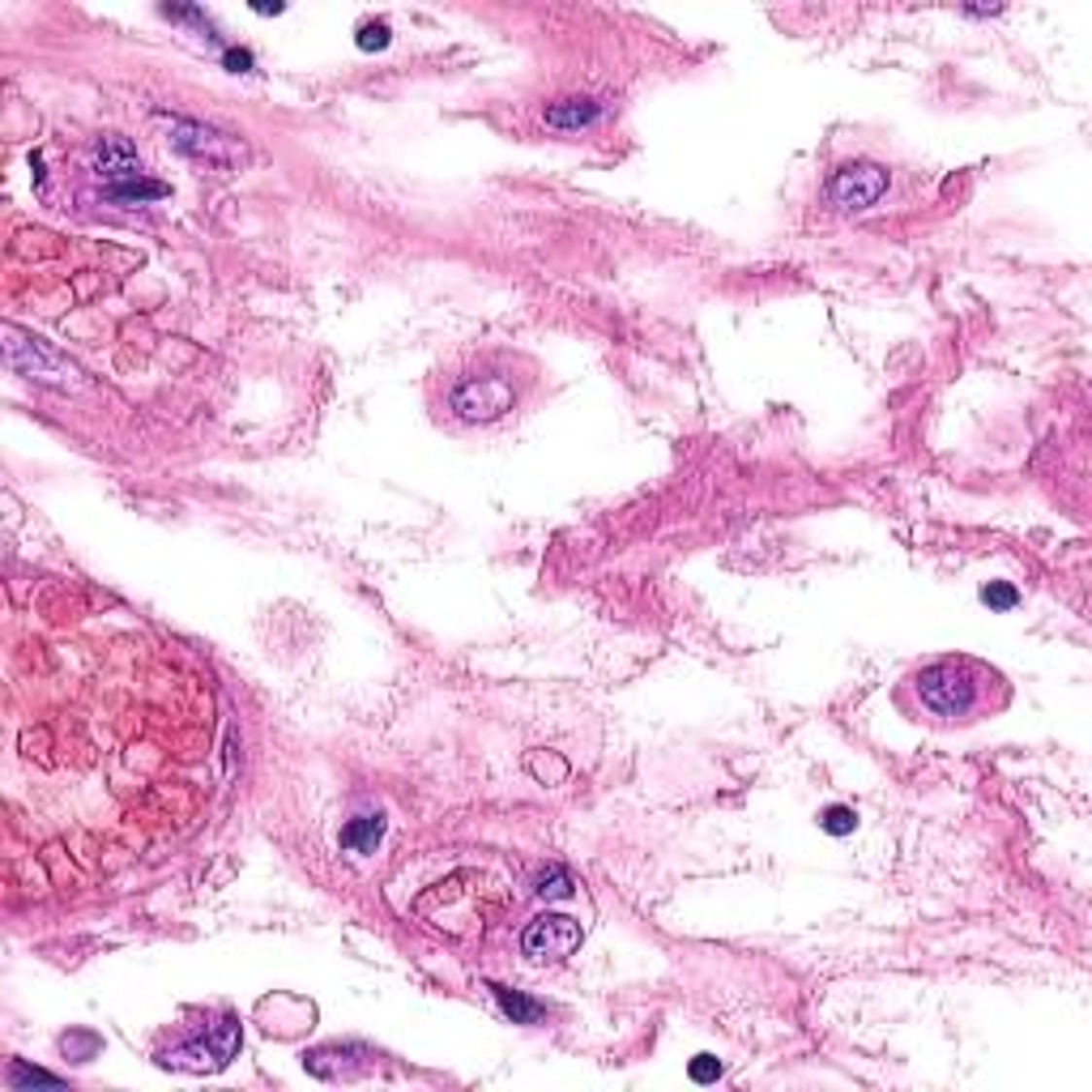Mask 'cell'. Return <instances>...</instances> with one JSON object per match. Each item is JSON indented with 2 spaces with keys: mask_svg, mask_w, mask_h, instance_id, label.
Here are the masks:
<instances>
[{
  "mask_svg": "<svg viewBox=\"0 0 1092 1092\" xmlns=\"http://www.w3.org/2000/svg\"><path fill=\"white\" fill-rule=\"evenodd\" d=\"M717 1075H722V1063H717L713 1054H700L696 1063H691V1079H696V1084H713Z\"/></svg>",
  "mask_w": 1092,
  "mask_h": 1092,
  "instance_id": "cell-13",
  "label": "cell"
},
{
  "mask_svg": "<svg viewBox=\"0 0 1092 1092\" xmlns=\"http://www.w3.org/2000/svg\"><path fill=\"white\" fill-rule=\"evenodd\" d=\"M1011 704V683L990 661L969 653H947L922 661L900 683V709L913 713V722L931 725H973L1003 713Z\"/></svg>",
  "mask_w": 1092,
  "mask_h": 1092,
  "instance_id": "cell-1",
  "label": "cell"
},
{
  "mask_svg": "<svg viewBox=\"0 0 1092 1092\" xmlns=\"http://www.w3.org/2000/svg\"><path fill=\"white\" fill-rule=\"evenodd\" d=\"M235 1050H239V1024H235V1016H223L218 1024H209L205 1037L171 1050L162 1063L189 1067V1072H218V1067H227L235 1058Z\"/></svg>",
  "mask_w": 1092,
  "mask_h": 1092,
  "instance_id": "cell-5",
  "label": "cell"
},
{
  "mask_svg": "<svg viewBox=\"0 0 1092 1092\" xmlns=\"http://www.w3.org/2000/svg\"><path fill=\"white\" fill-rule=\"evenodd\" d=\"M227 64H230V69H235V73H248L252 56H248V52H227Z\"/></svg>",
  "mask_w": 1092,
  "mask_h": 1092,
  "instance_id": "cell-14",
  "label": "cell"
},
{
  "mask_svg": "<svg viewBox=\"0 0 1092 1092\" xmlns=\"http://www.w3.org/2000/svg\"><path fill=\"white\" fill-rule=\"evenodd\" d=\"M981 602L990 606V611H1011V606L1020 602V593L1011 589V584H999V581H990L986 589H981Z\"/></svg>",
  "mask_w": 1092,
  "mask_h": 1092,
  "instance_id": "cell-11",
  "label": "cell"
},
{
  "mask_svg": "<svg viewBox=\"0 0 1092 1092\" xmlns=\"http://www.w3.org/2000/svg\"><path fill=\"white\" fill-rule=\"evenodd\" d=\"M577 947H581V922L564 918V913H538L521 931V952L534 965H559Z\"/></svg>",
  "mask_w": 1092,
  "mask_h": 1092,
  "instance_id": "cell-3",
  "label": "cell"
},
{
  "mask_svg": "<svg viewBox=\"0 0 1092 1092\" xmlns=\"http://www.w3.org/2000/svg\"><path fill=\"white\" fill-rule=\"evenodd\" d=\"M525 376H516L512 355H482L474 368L457 371L444 393V410L466 427H491L521 405Z\"/></svg>",
  "mask_w": 1092,
  "mask_h": 1092,
  "instance_id": "cell-2",
  "label": "cell"
},
{
  "mask_svg": "<svg viewBox=\"0 0 1092 1092\" xmlns=\"http://www.w3.org/2000/svg\"><path fill=\"white\" fill-rule=\"evenodd\" d=\"M491 990H495V999H500V1007L509 1011L516 1024H534L538 1016H543V1007H538V1003H529L525 995H512V990H504V986H491Z\"/></svg>",
  "mask_w": 1092,
  "mask_h": 1092,
  "instance_id": "cell-9",
  "label": "cell"
},
{
  "mask_svg": "<svg viewBox=\"0 0 1092 1092\" xmlns=\"http://www.w3.org/2000/svg\"><path fill=\"white\" fill-rule=\"evenodd\" d=\"M384 836V815H359L341 828V849H355V854H371Z\"/></svg>",
  "mask_w": 1092,
  "mask_h": 1092,
  "instance_id": "cell-7",
  "label": "cell"
},
{
  "mask_svg": "<svg viewBox=\"0 0 1092 1092\" xmlns=\"http://www.w3.org/2000/svg\"><path fill=\"white\" fill-rule=\"evenodd\" d=\"M820 824H824V832H832V836H845V832H854L858 815H854V807H828V811L820 815Z\"/></svg>",
  "mask_w": 1092,
  "mask_h": 1092,
  "instance_id": "cell-10",
  "label": "cell"
},
{
  "mask_svg": "<svg viewBox=\"0 0 1092 1092\" xmlns=\"http://www.w3.org/2000/svg\"><path fill=\"white\" fill-rule=\"evenodd\" d=\"M359 48L363 52L389 48V26H384V21H363V26H359Z\"/></svg>",
  "mask_w": 1092,
  "mask_h": 1092,
  "instance_id": "cell-12",
  "label": "cell"
},
{
  "mask_svg": "<svg viewBox=\"0 0 1092 1092\" xmlns=\"http://www.w3.org/2000/svg\"><path fill=\"white\" fill-rule=\"evenodd\" d=\"M888 193V167L879 162H845L828 180V201L845 214H863Z\"/></svg>",
  "mask_w": 1092,
  "mask_h": 1092,
  "instance_id": "cell-4",
  "label": "cell"
},
{
  "mask_svg": "<svg viewBox=\"0 0 1092 1092\" xmlns=\"http://www.w3.org/2000/svg\"><path fill=\"white\" fill-rule=\"evenodd\" d=\"M572 888H577V884H572V870H568V866H546L543 875L534 879V892H538V897H543V900L568 897Z\"/></svg>",
  "mask_w": 1092,
  "mask_h": 1092,
  "instance_id": "cell-8",
  "label": "cell"
},
{
  "mask_svg": "<svg viewBox=\"0 0 1092 1092\" xmlns=\"http://www.w3.org/2000/svg\"><path fill=\"white\" fill-rule=\"evenodd\" d=\"M602 116H606V107L598 103V98H564V103H550L543 112V120L550 128H568V132L593 128Z\"/></svg>",
  "mask_w": 1092,
  "mask_h": 1092,
  "instance_id": "cell-6",
  "label": "cell"
}]
</instances>
